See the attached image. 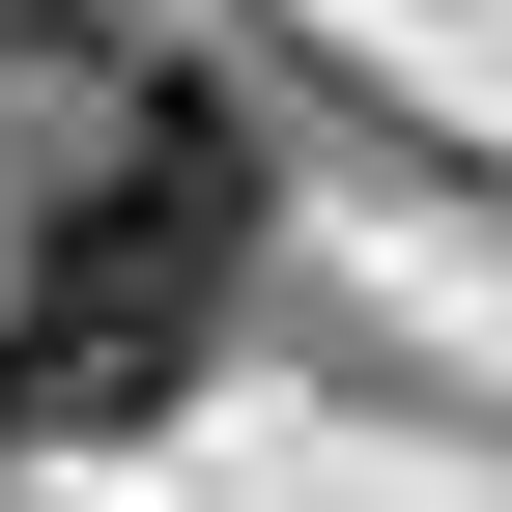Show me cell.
Masks as SVG:
<instances>
[{
	"label": "cell",
	"mask_w": 512,
	"mask_h": 512,
	"mask_svg": "<svg viewBox=\"0 0 512 512\" xmlns=\"http://www.w3.org/2000/svg\"><path fill=\"white\" fill-rule=\"evenodd\" d=\"M256 200H285V171H256V114L200 86V57H143V114L0 228V427H29V456L171 427V399L228 370V313H256Z\"/></svg>",
	"instance_id": "obj_1"
}]
</instances>
